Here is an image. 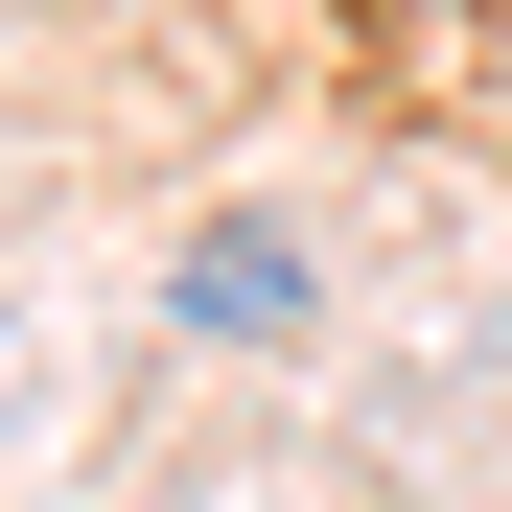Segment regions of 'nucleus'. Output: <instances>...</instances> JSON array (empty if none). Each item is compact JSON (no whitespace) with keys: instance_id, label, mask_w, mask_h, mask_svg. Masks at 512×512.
<instances>
[{"instance_id":"nucleus-1","label":"nucleus","mask_w":512,"mask_h":512,"mask_svg":"<svg viewBox=\"0 0 512 512\" xmlns=\"http://www.w3.org/2000/svg\"><path fill=\"white\" fill-rule=\"evenodd\" d=\"M187 326H210V350H280V326H303V233H187Z\"/></svg>"}]
</instances>
